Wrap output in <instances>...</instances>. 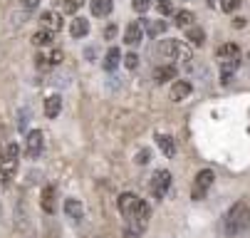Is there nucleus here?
<instances>
[{"label":"nucleus","mask_w":250,"mask_h":238,"mask_svg":"<svg viewBox=\"0 0 250 238\" xmlns=\"http://www.w3.org/2000/svg\"><path fill=\"white\" fill-rule=\"evenodd\" d=\"M156 144H159V149L164 151L166 159H173L176 156V142H173V137H168V134H156Z\"/></svg>","instance_id":"nucleus-17"},{"label":"nucleus","mask_w":250,"mask_h":238,"mask_svg":"<svg viewBox=\"0 0 250 238\" xmlns=\"http://www.w3.org/2000/svg\"><path fill=\"white\" fill-rule=\"evenodd\" d=\"M238 67H240V57L238 60H228V62H221V82L228 85L233 80V75L238 72Z\"/></svg>","instance_id":"nucleus-20"},{"label":"nucleus","mask_w":250,"mask_h":238,"mask_svg":"<svg viewBox=\"0 0 250 238\" xmlns=\"http://www.w3.org/2000/svg\"><path fill=\"white\" fill-rule=\"evenodd\" d=\"M168 189H171V172H166V169H159V172H154V176H151V181H149L151 196L161 201V198L168 194Z\"/></svg>","instance_id":"nucleus-6"},{"label":"nucleus","mask_w":250,"mask_h":238,"mask_svg":"<svg viewBox=\"0 0 250 238\" xmlns=\"http://www.w3.org/2000/svg\"><path fill=\"white\" fill-rule=\"evenodd\" d=\"M82 5H84V0H64V13L72 15V13H77Z\"/></svg>","instance_id":"nucleus-27"},{"label":"nucleus","mask_w":250,"mask_h":238,"mask_svg":"<svg viewBox=\"0 0 250 238\" xmlns=\"http://www.w3.org/2000/svg\"><path fill=\"white\" fill-rule=\"evenodd\" d=\"M42 109H45V117H47V119H57V114L62 112V97H60V94H50V97H45Z\"/></svg>","instance_id":"nucleus-12"},{"label":"nucleus","mask_w":250,"mask_h":238,"mask_svg":"<svg viewBox=\"0 0 250 238\" xmlns=\"http://www.w3.org/2000/svg\"><path fill=\"white\" fill-rule=\"evenodd\" d=\"M45 149V134L40 129H32L25 137V156L27 159H38Z\"/></svg>","instance_id":"nucleus-7"},{"label":"nucleus","mask_w":250,"mask_h":238,"mask_svg":"<svg viewBox=\"0 0 250 238\" xmlns=\"http://www.w3.org/2000/svg\"><path fill=\"white\" fill-rule=\"evenodd\" d=\"M156 10L161 15H171L173 13V3H171V0H156Z\"/></svg>","instance_id":"nucleus-26"},{"label":"nucleus","mask_w":250,"mask_h":238,"mask_svg":"<svg viewBox=\"0 0 250 238\" xmlns=\"http://www.w3.org/2000/svg\"><path fill=\"white\" fill-rule=\"evenodd\" d=\"M40 206H42L45 214H55V209H57V189H55V186H45V189H42Z\"/></svg>","instance_id":"nucleus-11"},{"label":"nucleus","mask_w":250,"mask_h":238,"mask_svg":"<svg viewBox=\"0 0 250 238\" xmlns=\"http://www.w3.org/2000/svg\"><path fill=\"white\" fill-rule=\"evenodd\" d=\"M117 209L124 216V233H126V238H139L141 233L146 231L149 218H151V206H149L144 198H139L131 191L119 194Z\"/></svg>","instance_id":"nucleus-1"},{"label":"nucleus","mask_w":250,"mask_h":238,"mask_svg":"<svg viewBox=\"0 0 250 238\" xmlns=\"http://www.w3.org/2000/svg\"><path fill=\"white\" fill-rule=\"evenodd\" d=\"M245 231H250V206L238 201L223 216V233L228 238H235V236H243Z\"/></svg>","instance_id":"nucleus-2"},{"label":"nucleus","mask_w":250,"mask_h":238,"mask_svg":"<svg viewBox=\"0 0 250 238\" xmlns=\"http://www.w3.org/2000/svg\"><path fill=\"white\" fill-rule=\"evenodd\" d=\"M89 8H92V15L106 18V15H112L114 3H112V0H89Z\"/></svg>","instance_id":"nucleus-16"},{"label":"nucleus","mask_w":250,"mask_h":238,"mask_svg":"<svg viewBox=\"0 0 250 238\" xmlns=\"http://www.w3.org/2000/svg\"><path fill=\"white\" fill-rule=\"evenodd\" d=\"M238 5H240V0H221V8H223L226 13H235Z\"/></svg>","instance_id":"nucleus-29"},{"label":"nucleus","mask_w":250,"mask_h":238,"mask_svg":"<svg viewBox=\"0 0 250 238\" xmlns=\"http://www.w3.org/2000/svg\"><path fill=\"white\" fill-rule=\"evenodd\" d=\"M248 62H250V57H248Z\"/></svg>","instance_id":"nucleus-35"},{"label":"nucleus","mask_w":250,"mask_h":238,"mask_svg":"<svg viewBox=\"0 0 250 238\" xmlns=\"http://www.w3.org/2000/svg\"><path fill=\"white\" fill-rule=\"evenodd\" d=\"M20 5H22L25 10H35V8L40 5V0H20Z\"/></svg>","instance_id":"nucleus-32"},{"label":"nucleus","mask_w":250,"mask_h":238,"mask_svg":"<svg viewBox=\"0 0 250 238\" xmlns=\"http://www.w3.org/2000/svg\"><path fill=\"white\" fill-rule=\"evenodd\" d=\"M191 92H193V87H191L188 80H178V82H173V87H171V99H173V102H184Z\"/></svg>","instance_id":"nucleus-14"},{"label":"nucleus","mask_w":250,"mask_h":238,"mask_svg":"<svg viewBox=\"0 0 250 238\" xmlns=\"http://www.w3.org/2000/svg\"><path fill=\"white\" fill-rule=\"evenodd\" d=\"M233 27H245V18H235L233 20Z\"/></svg>","instance_id":"nucleus-34"},{"label":"nucleus","mask_w":250,"mask_h":238,"mask_svg":"<svg viewBox=\"0 0 250 238\" xmlns=\"http://www.w3.org/2000/svg\"><path fill=\"white\" fill-rule=\"evenodd\" d=\"M40 25L45 27V30H50V32H60L62 30V15L60 13H55V10H45L42 15H40Z\"/></svg>","instance_id":"nucleus-10"},{"label":"nucleus","mask_w":250,"mask_h":238,"mask_svg":"<svg viewBox=\"0 0 250 238\" xmlns=\"http://www.w3.org/2000/svg\"><path fill=\"white\" fill-rule=\"evenodd\" d=\"M102 35H104V38H106V40H112V38H114V35H117V25H109V27H106V30H104V32H102Z\"/></svg>","instance_id":"nucleus-33"},{"label":"nucleus","mask_w":250,"mask_h":238,"mask_svg":"<svg viewBox=\"0 0 250 238\" xmlns=\"http://www.w3.org/2000/svg\"><path fill=\"white\" fill-rule=\"evenodd\" d=\"M131 8L141 15V13H146L151 8V0H131Z\"/></svg>","instance_id":"nucleus-28"},{"label":"nucleus","mask_w":250,"mask_h":238,"mask_svg":"<svg viewBox=\"0 0 250 238\" xmlns=\"http://www.w3.org/2000/svg\"><path fill=\"white\" fill-rule=\"evenodd\" d=\"M186 40H188V45L198 47V45H203V43H206V32H203L198 25H193V27H188V30H186Z\"/></svg>","instance_id":"nucleus-24"},{"label":"nucleus","mask_w":250,"mask_h":238,"mask_svg":"<svg viewBox=\"0 0 250 238\" xmlns=\"http://www.w3.org/2000/svg\"><path fill=\"white\" fill-rule=\"evenodd\" d=\"M69 35L72 38H87L89 35V20H84V18H75L72 22H69Z\"/></svg>","instance_id":"nucleus-19"},{"label":"nucleus","mask_w":250,"mask_h":238,"mask_svg":"<svg viewBox=\"0 0 250 238\" xmlns=\"http://www.w3.org/2000/svg\"><path fill=\"white\" fill-rule=\"evenodd\" d=\"M149 161H151V151H149V149H144V151L136 154V164H149Z\"/></svg>","instance_id":"nucleus-30"},{"label":"nucleus","mask_w":250,"mask_h":238,"mask_svg":"<svg viewBox=\"0 0 250 238\" xmlns=\"http://www.w3.org/2000/svg\"><path fill=\"white\" fill-rule=\"evenodd\" d=\"M173 18H176V27H193L196 25V15L191 13V10H178V13H173Z\"/></svg>","instance_id":"nucleus-23"},{"label":"nucleus","mask_w":250,"mask_h":238,"mask_svg":"<svg viewBox=\"0 0 250 238\" xmlns=\"http://www.w3.org/2000/svg\"><path fill=\"white\" fill-rule=\"evenodd\" d=\"M166 32V22L164 20H154V22H146V35L149 38H159Z\"/></svg>","instance_id":"nucleus-25"},{"label":"nucleus","mask_w":250,"mask_h":238,"mask_svg":"<svg viewBox=\"0 0 250 238\" xmlns=\"http://www.w3.org/2000/svg\"><path fill=\"white\" fill-rule=\"evenodd\" d=\"M141 40H144V27H141V22H129L126 27H124V43L129 45V47H136Z\"/></svg>","instance_id":"nucleus-9"},{"label":"nucleus","mask_w":250,"mask_h":238,"mask_svg":"<svg viewBox=\"0 0 250 238\" xmlns=\"http://www.w3.org/2000/svg\"><path fill=\"white\" fill-rule=\"evenodd\" d=\"M18 166H20V149L15 142H10L0 151V186H8L15 179Z\"/></svg>","instance_id":"nucleus-3"},{"label":"nucleus","mask_w":250,"mask_h":238,"mask_svg":"<svg viewBox=\"0 0 250 238\" xmlns=\"http://www.w3.org/2000/svg\"><path fill=\"white\" fill-rule=\"evenodd\" d=\"M213 181H216V174H213L210 169H201V172L196 174V179H193V184H191V198L193 201L206 198V194L210 191Z\"/></svg>","instance_id":"nucleus-5"},{"label":"nucleus","mask_w":250,"mask_h":238,"mask_svg":"<svg viewBox=\"0 0 250 238\" xmlns=\"http://www.w3.org/2000/svg\"><path fill=\"white\" fill-rule=\"evenodd\" d=\"M119 62H122V52H119V47H109V52H106V57H104V70L114 72L117 67H119Z\"/></svg>","instance_id":"nucleus-22"},{"label":"nucleus","mask_w":250,"mask_h":238,"mask_svg":"<svg viewBox=\"0 0 250 238\" xmlns=\"http://www.w3.org/2000/svg\"><path fill=\"white\" fill-rule=\"evenodd\" d=\"M52 40H55V32H50L45 27H40L32 35V45H38V47H52Z\"/></svg>","instance_id":"nucleus-21"},{"label":"nucleus","mask_w":250,"mask_h":238,"mask_svg":"<svg viewBox=\"0 0 250 238\" xmlns=\"http://www.w3.org/2000/svg\"><path fill=\"white\" fill-rule=\"evenodd\" d=\"M171 80H176V65H159L154 70L156 85H164V82H171Z\"/></svg>","instance_id":"nucleus-15"},{"label":"nucleus","mask_w":250,"mask_h":238,"mask_svg":"<svg viewBox=\"0 0 250 238\" xmlns=\"http://www.w3.org/2000/svg\"><path fill=\"white\" fill-rule=\"evenodd\" d=\"M38 67H55V65H60L62 60H64V55H62V50H57V47H45V52H40L38 57Z\"/></svg>","instance_id":"nucleus-8"},{"label":"nucleus","mask_w":250,"mask_h":238,"mask_svg":"<svg viewBox=\"0 0 250 238\" xmlns=\"http://www.w3.org/2000/svg\"><path fill=\"white\" fill-rule=\"evenodd\" d=\"M124 65H126V67H129V70H134V67H136V65H139V57H136V55H134V52H129V55H126V57H124Z\"/></svg>","instance_id":"nucleus-31"},{"label":"nucleus","mask_w":250,"mask_h":238,"mask_svg":"<svg viewBox=\"0 0 250 238\" xmlns=\"http://www.w3.org/2000/svg\"><path fill=\"white\" fill-rule=\"evenodd\" d=\"M216 57H218L221 62H228V60H238V57H240V47H238L235 43H226V45H221V47L216 50Z\"/></svg>","instance_id":"nucleus-18"},{"label":"nucleus","mask_w":250,"mask_h":238,"mask_svg":"<svg viewBox=\"0 0 250 238\" xmlns=\"http://www.w3.org/2000/svg\"><path fill=\"white\" fill-rule=\"evenodd\" d=\"M159 52L178 65H188L193 60V45H188L186 40H164L159 45Z\"/></svg>","instance_id":"nucleus-4"},{"label":"nucleus","mask_w":250,"mask_h":238,"mask_svg":"<svg viewBox=\"0 0 250 238\" xmlns=\"http://www.w3.org/2000/svg\"><path fill=\"white\" fill-rule=\"evenodd\" d=\"M64 214L72 218L75 223H80V221L84 218V206H82L77 198H67V201H64Z\"/></svg>","instance_id":"nucleus-13"}]
</instances>
